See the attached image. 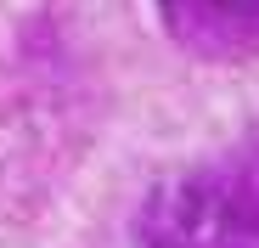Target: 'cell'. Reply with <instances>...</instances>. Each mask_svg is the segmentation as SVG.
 I'll use <instances>...</instances> for the list:
<instances>
[{
    "mask_svg": "<svg viewBox=\"0 0 259 248\" xmlns=\"http://www.w3.org/2000/svg\"><path fill=\"white\" fill-rule=\"evenodd\" d=\"M158 17L169 39L203 62L259 57V0H158Z\"/></svg>",
    "mask_w": 259,
    "mask_h": 248,
    "instance_id": "cell-2",
    "label": "cell"
},
{
    "mask_svg": "<svg viewBox=\"0 0 259 248\" xmlns=\"http://www.w3.org/2000/svg\"><path fill=\"white\" fill-rule=\"evenodd\" d=\"M136 248H259V197L226 175L169 181L141 215Z\"/></svg>",
    "mask_w": 259,
    "mask_h": 248,
    "instance_id": "cell-1",
    "label": "cell"
}]
</instances>
